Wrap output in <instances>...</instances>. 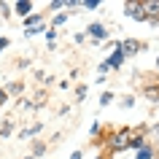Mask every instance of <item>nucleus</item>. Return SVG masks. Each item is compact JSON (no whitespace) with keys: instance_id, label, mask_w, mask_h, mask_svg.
I'll return each instance as SVG.
<instances>
[{"instance_id":"f257e3e1","label":"nucleus","mask_w":159,"mask_h":159,"mask_svg":"<svg viewBox=\"0 0 159 159\" xmlns=\"http://www.w3.org/2000/svg\"><path fill=\"white\" fill-rule=\"evenodd\" d=\"M129 138H132V129H113V132H108V138H105V146L116 154V151H124L127 146H129Z\"/></svg>"},{"instance_id":"f03ea898","label":"nucleus","mask_w":159,"mask_h":159,"mask_svg":"<svg viewBox=\"0 0 159 159\" xmlns=\"http://www.w3.org/2000/svg\"><path fill=\"white\" fill-rule=\"evenodd\" d=\"M143 16L151 25H159V0H143Z\"/></svg>"},{"instance_id":"7ed1b4c3","label":"nucleus","mask_w":159,"mask_h":159,"mask_svg":"<svg viewBox=\"0 0 159 159\" xmlns=\"http://www.w3.org/2000/svg\"><path fill=\"white\" fill-rule=\"evenodd\" d=\"M119 49H121L124 57H132V54H138V51L143 49V43L138 41V38H124V41H119Z\"/></svg>"},{"instance_id":"20e7f679","label":"nucleus","mask_w":159,"mask_h":159,"mask_svg":"<svg viewBox=\"0 0 159 159\" xmlns=\"http://www.w3.org/2000/svg\"><path fill=\"white\" fill-rule=\"evenodd\" d=\"M124 59H127V57L121 54V49H119V41H116V43H113V51H111V57L105 59V65H108L111 70H116V67L124 65Z\"/></svg>"},{"instance_id":"39448f33","label":"nucleus","mask_w":159,"mask_h":159,"mask_svg":"<svg viewBox=\"0 0 159 159\" xmlns=\"http://www.w3.org/2000/svg\"><path fill=\"white\" fill-rule=\"evenodd\" d=\"M124 16H132V19H138V22H146V16H143V6H140V3H135V0L124 3Z\"/></svg>"},{"instance_id":"423d86ee","label":"nucleus","mask_w":159,"mask_h":159,"mask_svg":"<svg viewBox=\"0 0 159 159\" xmlns=\"http://www.w3.org/2000/svg\"><path fill=\"white\" fill-rule=\"evenodd\" d=\"M86 33L92 35L94 41H105V38H108V30H105V25H102V22H92V25L86 27Z\"/></svg>"},{"instance_id":"0eeeda50","label":"nucleus","mask_w":159,"mask_h":159,"mask_svg":"<svg viewBox=\"0 0 159 159\" xmlns=\"http://www.w3.org/2000/svg\"><path fill=\"white\" fill-rule=\"evenodd\" d=\"M14 8H16V16L27 19V16H30V11H33V3H30V0H16Z\"/></svg>"},{"instance_id":"6e6552de","label":"nucleus","mask_w":159,"mask_h":159,"mask_svg":"<svg viewBox=\"0 0 159 159\" xmlns=\"http://www.w3.org/2000/svg\"><path fill=\"white\" fill-rule=\"evenodd\" d=\"M3 92H6V97H16V94H22V92H25V86L19 84V81H11V84H6V86H3Z\"/></svg>"},{"instance_id":"1a4fd4ad","label":"nucleus","mask_w":159,"mask_h":159,"mask_svg":"<svg viewBox=\"0 0 159 159\" xmlns=\"http://www.w3.org/2000/svg\"><path fill=\"white\" fill-rule=\"evenodd\" d=\"M102 6V0H78V8H89V11H94V8H100Z\"/></svg>"},{"instance_id":"9d476101","label":"nucleus","mask_w":159,"mask_h":159,"mask_svg":"<svg viewBox=\"0 0 159 159\" xmlns=\"http://www.w3.org/2000/svg\"><path fill=\"white\" fill-rule=\"evenodd\" d=\"M35 25H43V14H30L25 19V27H35Z\"/></svg>"},{"instance_id":"9b49d317","label":"nucleus","mask_w":159,"mask_h":159,"mask_svg":"<svg viewBox=\"0 0 159 159\" xmlns=\"http://www.w3.org/2000/svg\"><path fill=\"white\" fill-rule=\"evenodd\" d=\"M138 159H154V148H151V146L138 148Z\"/></svg>"},{"instance_id":"f8f14e48","label":"nucleus","mask_w":159,"mask_h":159,"mask_svg":"<svg viewBox=\"0 0 159 159\" xmlns=\"http://www.w3.org/2000/svg\"><path fill=\"white\" fill-rule=\"evenodd\" d=\"M67 22V14H57V16L51 19V30H57V27H62Z\"/></svg>"},{"instance_id":"ddd939ff","label":"nucleus","mask_w":159,"mask_h":159,"mask_svg":"<svg viewBox=\"0 0 159 159\" xmlns=\"http://www.w3.org/2000/svg\"><path fill=\"white\" fill-rule=\"evenodd\" d=\"M38 33H46V27H43V25H35V27H25V35H27V38H33V35H38Z\"/></svg>"},{"instance_id":"4468645a","label":"nucleus","mask_w":159,"mask_h":159,"mask_svg":"<svg viewBox=\"0 0 159 159\" xmlns=\"http://www.w3.org/2000/svg\"><path fill=\"white\" fill-rule=\"evenodd\" d=\"M146 97L148 100H159V86H146Z\"/></svg>"},{"instance_id":"2eb2a0df","label":"nucleus","mask_w":159,"mask_h":159,"mask_svg":"<svg viewBox=\"0 0 159 159\" xmlns=\"http://www.w3.org/2000/svg\"><path fill=\"white\" fill-rule=\"evenodd\" d=\"M35 132H41V124H33V127H27L25 132L19 135V138H30V135H35Z\"/></svg>"},{"instance_id":"dca6fc26","label":"nucleus","mask_w":159,"mask_h":159,"mask_svg":"<svg viewBox=\"0 0 159 159\" xmlns=\"http://www.w3.org/2000/svg\"><path fill=\"white\" fill-rule=\"evenodd\" d=\"M113 102V92H102V97H100V105H111Z\"/></svg>"},{"instance_id":"f3484780","label":"nucleus","mask_w":159,"mask_h":159,"mask_svg":"<svg viewBox=\"0 0 159 159\" xmlns=\"http://www.w3.org/2000/svg\"><path fill=\"white\" fill-rule=\"evenodd\" d=\"M11 129H14V124H11V121H6V124H3V129H0V138H8Z\"/></svg>"},{"instance_id":"a211bd4d","label":"nucleus","mask_w":159,"mask_h":159,"mask_svg":"<svg viewBox=\"0 0 159 159\" xmlns=\"http://www.w3.org/2000/svg\"><path fill=\"white\" fill-rule=\"evenodd\" d=\"M84 97H86V86L81 84L78 89H75V100H81V102H84Z\"/></svg>"},{"instance_id":"6ab92c4d","label":"nucleus","mask_w":159,"mask_h":159,"mask_svg":"<svg viewBox=\"0 0 159 159\" xmlns=\"http://www.w3.org/2000/svg\"><path fill=\"white\" fill-rule=\"evenodd\" d=\"M46 38H49V46H54V38H57V30H51V27H49V30H46Z\"/></svg>"},{"instance_id":"aec40b11","label":"nucleus","mask_w":159,"mask_h":159,"mask_svg":"<svg viewBox=\"0 0 159 159\" xmlns=\"http://www.w3.org/2000/svg\"><path fill=\"white\" fill-rule=\"evenodd\" d=\"M43 151H46V146H43V143H35V148H33V157H38V154H43Z\"/></svg>"},{"instance_id":"412c9836","label":"nucleus","mask_w":159,"mask_h":159,"mask_svg":"<svg viewBox=\"0 0 159 159\" xmlns=\"http://www.w3.org/2000/svg\"><path fill=\"white\" fill-rule=\"evenodd\" d=\"M49 6H51V8H54V11H57V8H65V0H51Z\"/></svg>"},{"instance_id":"4be33fe9","label":"nucleus","mask_w":159,"mask_h":159,"mask_svg":"<svg viewBox=\"0 0 159 159\" xmlns=\"http://www.w3.org/2000/svg\"><path fill=\"white\" fill-rule=\"evenodd\" d=\"M65 8H78V0H65Z\"/></svg>"},{"instance_id":"5701e85b","label":"nucleus","mask_w":159,"mask_h":159,"mask_svg":"<svg viewBox=\"0 0 159 159\" xmlns=\"http://www.w3.org/2000/svg\"><path fill=\"white\" fill-rule=\"evenodd\" d=\"M3 49H8V38H0V51Z\"/></svg>"},{"instance_id":"b1692460","label":"nucleus","mask_w":159,"mask_h":159,"mask_svg":"<svg viewBox=\"0 0 159 159\" xmlns=\"http://www.w3.org/2000/svg\"><path fill=\"white\" fill-rule=\"evenodd\" d=\"M70 159H84V154H81V151H73V154H70Z\"/></svg>"},{"instance_id":"393cba45","label":"nucleus","mask_w":159,"mask_h":159,"mask_svg":"<svg viewBox=\"0 0 159 159\" xmlns=\"http://www.w3.org/2000/svg\"><path fill=\"white\" fill-rule=\"evenodd\" d=\"M6 100H8V97H6V92H3V86H0V105H3Z\"/></svg>"},{"instance_id":"a878e982","label":"nucleus","mask_w":159,"mask_h":159,"mask_svg":"<svg viewBox=\"0 0 159 159\" xmlns=\"http://www.w3.org/2000/svg\"><path fill=\"white\" fill-rule=\"evenodd\" d=\"M0 11H3L6 16H8V6H6V3H0Z\"/></svg>"},{"instance_id":"bb28decb","label":"nucleus","mask_w":159,"mask_h":159,"mask_svg":"<svg viewBox=\"0 0 159 159\" xmlns=\"http://www.w3.org/2000/svg\"><path fill=\"white\" fill-rule=\"evenodd\" d=\"M154 135H157V138H159V124H157V127H154Z\"/></svg>"},{"instance_id":"cd10ccee","label":"nucleus","mask_w":159,"mask_h":159,"mask_svg":"<svg viewBox=\"0 0 159 159\" xmlns=\"http://www.w3.org/2000/svg\"><path fill=\"white\" fill-rule=\"evenodd\" d=\"M157 67H159V57H157Z\"/></svg>"}]
</instances>
